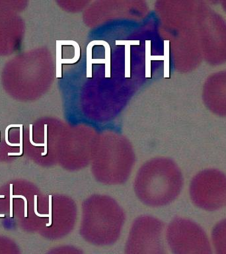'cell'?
Masks as SVG:
<instances>
[{"instance_id":"1","label":"cell","mask_w":226,"mask_h":254,"mask_svg":"<svg viewBox=\"0 0 226 254\" xmlns=\"http://www.w3.org/2000/svg\"><path fill=\"white\" fill-rule=\"evenodd\" d=\"M183 178L177 165L170 159L144 164L135 179L139 199L149 205L161 206L173 202L180 194Z\"/></svg>"},{"instance_id":"2","label":"cell","mask_w":226,"mask_h":254,"mask_svg":"<svg viewBox=\"0 0 226 254\" xmlns=\"http://www.w3.org/2000/svg\"><path fill=\"white\" fill-rule=\"evenodd\" d=\"M124 219L121 208L113 199L102 195L91 197L83 205L81 234L96 246L114 244L119 238Z\"/></svg>"},{"instance_id":"3","label":"cell","mask_w":226,"mask_h":254,"mask_svg":"<svg viewBox=\"0 0 226 254\" xmlns=\"http://www.w3.org/2000/svg\"><path fill=\"white\" fill-rule=\"evenodd\" d=\"M167 240L173 254H212L206 232L187 218H176L170 223Z\"/></svg>"},{"instance_id":"4","label":"cell","mask_w":226,"mask_h":254,"mask_svg":"<svg viewBox=\"0 0 226 254\" xmlns=\"http://www.w3.org/2000/svg\"><path fill=\"white\" fill-rule=\"evenodd\" d=\"M190 195L198 207L208 211H217L226 203V175L216 169L202 171L190 183Z\"/></svg>"},{"instance_id":"5","label":"cell","mask_w":226,"mask_h":254,"mask_svg":"<svg viewBox=\"0 0 226 254\" xmlns=\"http://www.w3.org/2000/svg\"><path fill=\"white\" fill-rule=\"evenodd\" d=\"M149 217L139 218L134 222L126 244V254H166L162 224Z\"/></svg>"},{"instance_id":"6","label":"cell","mask_w":226,"mask_h":254,"mask_svg":"<svg viewBox=\"0 0 226 254\" xmlns=\"http://www.w3.org/2000/svg\"><path fill=\"white\" fill-rule=\"evenodd\" d=\"M212 238L216 254H226V218L214 227Z\"/></svg>"},{"instance_id":"7","label":"cell","mask_w":226,"mask_h":254,"mask_svg":"<svg viewBox=\"0 0 226 254\" xmlns=\"http://www.w3.org/2000/svg\"><path fill=\"white\" fill-rule=\"evenodd\" d=\"M58 254H83L80 250L73 246H66L61 248Z\"/></svg>"},{"instance_id":"8","label":"cell","mask_w":226,"mask_h":254,"mask_svg":"<svg viewBox=\"0 0 226 254\" xmlns=\"http://www.w3.org/2000/svg\"><path fill=\"white\" fill-rule=\"evenodd\" d=\"M22 125H9L5 129V142L9 146H20V144H12L8 141V131L11 127H20Z\"/></svg>"},{"instance_id":"9","label":"cell","mask_w":226,"mask_h":254,"mask_svg":"<svg viewBox=\"0 0 226 254\" xmlns=\"http://www.w3.org/2000/svg\"><path fill=\"white\" fill-rule=\"evenodd\" d=\"M23 153V125L20 127V152L19 153H8V156H20Z\"/></svg>"},{"instance_id":"10","label":"cell","mask_w":226,"mask_h":254,"mask_svg":"<svg viewBox=\"0 0 226 254\" xmlns=\"http://www.w3.org/2000/svg\"><path fill=\"white\" fill-rule=\"evenodd\" d=\"M52 195H49V214H48L49 222L46 224L47 227L50 226L52 224Z\"/></svg>"},{"instance_id":"11","label":"cell","mask_w":226,"mask_h":254,"mask_svg":"<svg viewBox=\"0 0 226 254\" xmlns=\"http://www.w3.org/2000/svg\"><path fill=\"white\" fill-rule=\"evenodd\" d=\"M10 217H13V185H10Z\"/></svg>"},{"instance_id":"12","label":"cell","mask_w":226,"mask_h":254,"mask_svg":"<svg viewBox=\"0 0 226 254\" xmlns=\"http://www.w3.org/2000/svg\"><path fill=\"white\" fill-rule=\"evenodd\" d=\"M30 142L34 146H45V144H35L33 141V125H30Z\"/></svg>"},{"instance_id":"13","label":"cell","mask_w":226,"mask_h":254,"mask_svg":"<svg viewBox=\"0 0 226 254\" xmlns=\"http://www.w3.org/2000/svg\"><path fill=\"white\" fill-rule=\"evenodd\" d=\"M34 213L39 217H48V214H40L37 212V196L34 195Z\"/></svg>"},{"instance_id":"14","label":"cell","mask_w":226,"mask_h":254,"mask_svg":"<svg viewBox=\"0 0 226 254\" xmlns=\"http://www.w3.org/2000/svg\"><path fill=\"white\" fill-rule=\"evenodd\" d=\"M13 198H22L25 201V217H27V200L25 197L22 195H13Z\"/></svg>"},{"instance_id":"15","label":"cell","mask_w":226,"mask_h":254,"mask_svg":"<svg viewBox=\"0 0 226 254\" xmlns=\"http://www.w3.org/2000/svg\"><path fill=\"white\" fill-rule=\"evenodd\" d=\"M45 152L41 153V155L42 156H45L47 153V132H46L47 125H45Z\"/></svg>"},{"instance_id":"16","label":"cell","mask_w":226,"mask_h":254,"mask_svg":"<svg viewBox=\"0 0 226 254\" xmlns=\"http://www.w3.org/2000/svg\"><path fill=\"white\" fill-rule=\"evenodd\" d=\"M0 217H5L4 214H0Z\"/></svg>"},{"instance_id":"17","label":"cell","mask_w":226,"mask_h":254,"mask_svg":"<svg viewBox=\"0 0 226 254\" xmlns=\"http://www.w3.org/2000/svg\"><path fill=\"white\" fill-rule=\"evenodd\" d=\"M5 196L4 195H0V198H4Z\"/></svg>"}]
</instances>
